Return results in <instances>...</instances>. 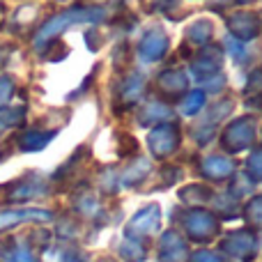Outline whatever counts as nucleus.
<instances>
[{"label": "nucleus", "instance_id": "423d86ee", "mask_svg": "<svg viewBox=\"0 0 262 262\" xmlns=\"http://www.w3.org/2000/svg\"><path fill=\"white\" fill-rule=\"evenodd\" d=\"M0 260L3 262H37V258L32 255V251L28 246H16L5 242L0 246Z\"/></svg>", "mask_w": 262, "mask_h": 262}, {"label": "nucleus", "instance_id": "f257e3e1", "mask_svg": "<svg viewBox=\"0 0 262 262\" xmlns=\"http://www.w3.org/2000/svg\"><path fill=\"white\" fill-rule=\"evenodd\" d=\"M184 228H186V232H189L191 239H195V242H207L219 232L216 219H214L212 214H207V212H200V209L186 214Z\"/></svg>", "mask_w": 262, "mask_h": 262}, {"label": "nucleus", "instance_id": "f03ea898", "mask_svg": "<svg viewBox=\"0 0 262 262\" xmlns=\"http://www.w3.org/2000/svg\"><path fill=\"white\" fill-rule=\"evenodd\" d=\"M159 226V207H145L143 212H138L131 219L127 232L129 235H149Z\"/></svg>", "mask_w": 262, "mask_h": 262}, {"label": "nucleus", "instance_id": "9b49d317", "mask_svg": "<svg viewBox=\"0 0 262 262\" xmlns=\"http://www.w3.org/2000/svg\"><path fill=\"white\" fill-rule=\"evenodd\" d=\"M0 191H3V189H0Z\"/></svg>", "mask_w": 262, "mask_h": 262}, {"label": "nucleus", "instance_id": "39448f33", "mask_svg": "<svg viewBox=\"0 0 262 262\" xmlns=\"http://www.w3.org/2000/svg\"><path fill=\"white\" fill-rule=\"evenodd\" d=\"M163 262H184L186 260V246L175 232H166L161 239V251H159Z\"/></svg>", "mask_w": 262, "mask_h": 262}, {"label": "nucleus", "instance_id": "20e7f679", "mask_svg": "<svg viewBox=\"0 0 262 262\" xmlns=\"http://www.w3.org/2000/svg\"><path fill=\"white\" fill-rule=\"evenodd\" d=\"M223 249L237 258H251L255 253V239L251 232H235L223 242Z\"/></svg>", "mask_w": 262, "mask_h": 262}, {"label": "nucleus", "instance_id": "1a4fd4ad", "mask_svg": "<svg viewBox=\"0 0 262 262\" xmlns=\"http://www.w3.org/2000/svg\"><path fill=\"white\" fill-rule=\"evenodd\" d=\"M64 262H81V260H78V258H76V255H69V258H67V260H64Z\"/></svg>", "mask_w": 262, "mask_h": 262}, {"label": "nucleus", "instance_id": "0eeeda50", "mask_svg": "<svg viewBox=\"0 0 262 262\" xmlns=\"http://www.w3.org/2000/svg\"><path fill=\"white\" fill-rule=\"evenodd\" d=\"M246 221L253 228H262V198L251 200V205L246 207Z\"/></svg>", "mask_w": 262, "mask_h": 262}, {"label": "nucleus", "instance_id": "6e6552de", "mask_svg": "<svg viewBox=\"0 0 262 262\" xmlns=\"http://www.w3.org/2000/svg\"><path fill=\"white\" fill-rule=\"evenodd\" d=\"M191 262H223L219 255H214V253H207V251H200V253H195L193 255V260Z\"/></svg>", "mask_w": 262, "mask_h": 262}, {"label": "nucleus", "instance_id": "9d476101", "mask_svg": "<svg viewBox=\"0 0 262 262\" xmlns=\"http://www.w3.org/2000/svg\"><path fill=\"white\" fill-rule=\"evenodd\" d=\"M106 262H111V260H106Z\"/></svg>", "mask_w": 262, "mask_h": 262}, {"label": "nucleus", "instance_id": "7ed1b4c3", "mask_svg": "<svg viewBox=\"0 0 262 262\" xmlns=\"http://www.w3.org/2000/svg\"><path fill=\"white\" fill-rule=\"evenodd\" d=\"M51 214L44 212V209H9V212H0V232L7 230V228L16 226L21 221H46Z\"/></svg>", "mask_w": 262, "mask_h": 262}]
</instances>
